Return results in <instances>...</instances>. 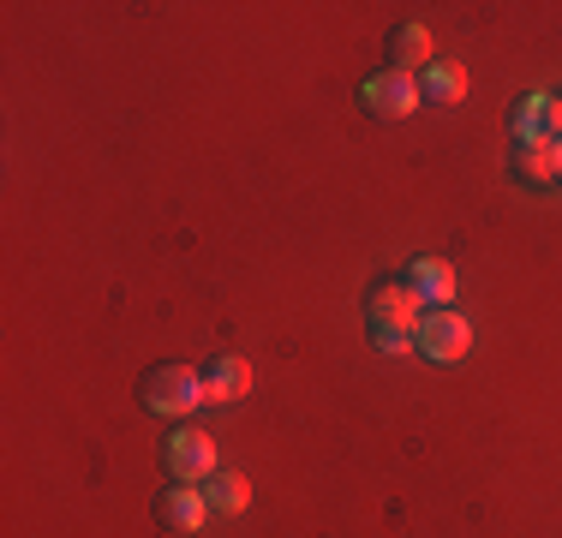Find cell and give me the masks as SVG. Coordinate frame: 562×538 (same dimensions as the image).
<instances>
[{
  "instance_id": "6da1fadb",
  "label": "cell",
  "mask_w": 562,
  "mask_h": 538,
  "mask_svg": "<svg viewBox=\"0 0 562 538\" xmlns=\"http://www.w3.org/2000/svg\"><path fill=\"white\" fill-rule=\"evenodd\" d=\"M419 317H425V305L407 293L401 276L371 281V293H366L371 347H383V354H419Z\"/></svg>"
},
{
  "instance_id": "7a4b0ae2",
  "label": "cell",
  "mask_w": 562,
  "mask_h": 538,
  "mask_svg": "<svg viewBox=\"0 0 562 538\" xmlns=\"http://www.w3.org/2000/svg\"><path fill=\"white\" fill-rule=\"evenodd\" d=\"M138 401L150 413H162V419L186 425V413L204 407V371L180 366V359H162V366H150V371L138 377Z\"/></svg>"
},
{
  "instance_id": "3957f363",
  "label": "cell",
  "mask_w": 562,
  "mask_h": 538,
  "mask_svg": "<svg viewBox=\"0 0 562 538\" xmlns=\"http://www.w3.org/2000/svg\"><path fill=\"white\" fill-rule=\"evenodd\" d=\"M162 467H168V479H180V484H204L216 473V437L198 430V425H173L162 437Z\"/></svg>"
},
{
  "instance_id": "277c9868",
  "label": "cell",
  "mask_w": 562,
  "mask_h": 538,
  "mask_svg": "<svg viewBox=\"0 0 562 538\" xmlns=\"http://www.w3.org/2000/svg\"><path fill=\"white\" fill-rule=\"evenodd\" d=\"M419 354L431 359V366H461V359L473 354V323L461 312H449V305L425 312L419 317Z\"/></svg>"
},
{
  "instance_id": "5b68a950",
  "label": "cell",
  "mask_w": 562,
  "mask_h": 538,
  "mask_svg": "<svg viewBox=\"0 0 562 538\" xmlns=\"http://www.w3.org/2000/svg\"><path fill=\"white\" fill-rule=\"evenodd\" d=\"M359 102H366V114H378V120H407L413 108H419V78L383 66V72H371L366 85H359Z\"/></svg>"
},
{
  "instance_id": "8992f818",
  "label": "cell",
  "mask_w": 562,
  "mask_h": 538,
  "mask_svg": "<svg viewBox=\"0 0 562 538\" xmlns=\"http://www.w3.org/2000/svg\"><path fill=\"white\" fill-rule=\"evenodd\" d=\"M210 520V503H204V491L198 484H180V479H168V491L156 496V527L162 533H198Z\"/></svg>"
},
{
  "instance_id": "52a82bcc",
  "label": "cell",
  "mask_w": 562,
  "mask_h": 538,
  "mask_svg": "<svg viewBox=\"0 0 562 538\" xmlns=\"http://www.w3.org/2000/svg\"><path fill=\"white\" fill-rule=\"evenodd\" d=\"M401 281H407V293L425 305V312H437V305L454 300V269L443 258H413L407 269H401Z\"/></svg>"
},
{
  "instance_id": "ba28073f",
  "label": "cell",
  "mask_w": 562,
  "mask_h": 538,
  "mask_svg": "<svg viewBox=\"0 0 562 538\" xmlns=\"http://www.w3.org/2000/svg\"><path fill=\"white\" fill-rule=\"evenodd\" d=\"M239 395H251V366L239 354H216L204 366V401H239Z\"/></svg>"
},
{
  "instance_id": "9c48e42d",
  "label": "cell",
  "mask_w": 562,
  "mask_h": 538,
  "mask_svg": "<svg viewBox=\"0 0 562 538\" xmlns=\"http://www.w3.org/2000/svg\"><path fill=\"white\" fill-rule=\"evenodd\" d=\"M198 491H204L210 515H239V508L251 503V479H246V473H234V467H216V473L198 484Z\"/></svg>"
},
{
  "instance_id": "30bf717a",
  "label": "cell",
  "mask_w": 562,
  "mask_h": 538,
  "mask_svg": "<svg viewBox=\"0 0 562 538\" xmlns=\"http://www.w3.org/2000/svg\"><path fill=\"white\" fill-rule=\"evenodd\" d=\"M461 97H467V72H461V66L431 60V66L419 72V102H425V108H454Z\"/></svg>"
},
{
  "instance_id": "8fae6325",
  "label": "cell",
  "mask_w": 562,
  "mask_h": 538,
  "mask_svg": "<svg viewBox=\"0 0 562 538\" xmlns=\"http://www.w3.org/2000/svg\"><path fill=\"white\" fill-rule=\"evenodd\" d=\"M383 54H390L395 72H413V66L425 72V66H431V36H425V24H395Z\"/></svg>"
},
{
  "instance_id": "7c38bea8",
  "label": "cell",
  "mask_w": 562,
  "mask_h": 538,
  "mask_svg": "<svg viewBox=\"0 0 562 538\" xmlns=\"http://www.w3.org/2000/svg\"><path fill=\"white\" fill-rule=\"evenodd\" d=\"M508 138L515 144H551V97H520L508 114Z\"/></svg>"
},
{
  "instance_id": "4fadbf2b",
  "label": "cell",
  "mask_w": 562,
  "mask_h": 538,
  "mask_svg": "<svg viewBox=\"0 0 562 538\" xmlns=\"http://www.w3.org/2000/svg\"><path fill=\"white\" fill-rule=\"evenodd\" d=\"M508 173H515L520 186H532V192H544V186H557L551 144H515V150H508Z\"/></svg>"
},
{
  "instance_id": "5bb4252c",
  "label": "cell",
  "mask_w": 562,
  "mask_h": 538,
  "mask_svg": "<svg viewBox=\"0 0 562 538\" xmlns=\"http://www.w3.org/2000/svg\"><path fill=\"white\" fill-rule=\"evenodd\" d=\"M551 144H562V97H551Z\"/></svg>"
},
{
  "instance_id": "9a60e30c",
  "label": "cell",
  "mask_w": 562,
  "mask_h": 538,
  "mask_svg": "<svg viewBox=\"0 0 562 538\" xmlns=\"http://www.w3.org/2000/svg\"><path fill=\"white\" fill-rule=\"evenodd\" d=\"M551 168H557V186H562V144H551Z\"/></svg>"
}]
</instances>
